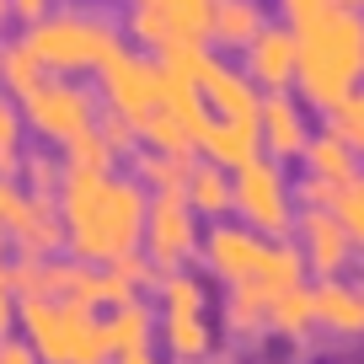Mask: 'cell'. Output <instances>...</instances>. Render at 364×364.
<instances>
[]
</instances>
